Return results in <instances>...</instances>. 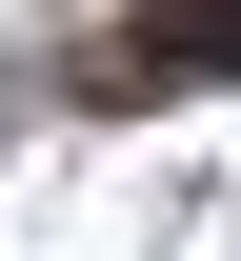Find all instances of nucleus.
Here are the masks:
<instances>
[{
    "instance_id": "f257e3e1",
    "label": "nucleus",
    "mask_w": 241,
    "mask_h": 261,
    "mask_svg": "<svg viewBox=\"0 0 241 261\" xmlns=\"http://www.w3.org/2000/svg\"><path fill=\"white\" fill-rule=\"evenodd\" d=\"M181 81H241V0H141L101 40V100H181Z\"/></svg>"
}]
</instances>
